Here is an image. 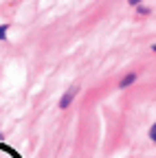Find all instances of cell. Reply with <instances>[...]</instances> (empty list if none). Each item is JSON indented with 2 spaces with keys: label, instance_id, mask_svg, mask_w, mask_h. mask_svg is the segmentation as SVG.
Instances as JSON below:
<instances>
[{
  "label": "cell",
  "instance_id": "cell-2",
  "mask_svg": "<svg viewBox=\"0 0 156 158\" xmlns=\"http://www.w3.org/2000/svg\"><path fill=\"white\" fill-rule=\"evenodd\" d=\"M134 81H136V75H134V73H130V75H125L121 81H119V88H128V86H132Z\"/></svg>",
  "mask_w": 156,
  "mask_h": 158
},
{
  "label": "cell",
  "instance_id": "cell-4",
  "mask_svg": "<svg viewBox=\"0 0 156 158\" xmlns=\"http://www.w3.org/2000/svg\"><path fill=\"white\" fill-rule=\"evenodd\" d=\"M150 138H152V141L156 143V123H154V125L150 127Z\"/></svg>",
  "mask_w": 156,
  "mask_h": 158
},
{
  "label": "cell",
  "instance_id": "cell-6",
  "mask_svg": "<svg viewBox=\"0 0 156 158\" xmlns=\"http://www.w3.org/2000/svg\"><path fill=\"white\" fill-rule=\"evenodd\" d=\"M128 2H130V5L134 7V5H139V2H143V0H128Z\"/></svg>",
  "mask_w": 156,
  "mask_h": 158
},
{
  "label": "cell",
  "instance_id": "cell-7",
  "mask_svg": "<svg viewBox=\"0 0 156 158\" xmlns=\"http://www.w3.org/2000/svg\"><path fill=\"white\" fill-rule=\"evenodd\" d=\"M152 51H154V53H156V44H154V46H152Z\"/></svg>",
  "mask_w": 156,
  "mask_h": 158
},
{
  "label": "cell",
  "instance_id": "cell-5",
  "mask_svg": "<svg viewBox=\"0 0 156 158\" xmlns=\"http://www.w3.org/2000/svg\"><path fill=\"white\" fill-rule=\"evenodd\" d=\"M139 13H143V15H147V13H150V9H147V7H139Z\"/></svg>",
  "mask_w": 156,
  "mask_h": 158
},
{
  "label": "cell",
  "instance_id": "cell-3",
  "mask_svg": "<svg viewBox=\"0 0 156 158\" xmlns=\"http://www.w3.org/2000/svg\"><path fill=\"white\" fill-rule=\"evenodd\" d=\"M7 31H9V24H0V42L7 40Z\"/></svg>",
  "mask_w": 156,
  "mask_h": 158
},
{
  "label": "cell",
  "instance_id": "cell-1",
  "mask_svg": "<svg viewBox=\"0 0 156 158\" xmlns=\"http://www.w3.org/2000/svg\"><path fill=\"white\" fill-rule=\"evenodd\" d=\"M77 90H79V88H77V86H73V88H70V90H68V92H66V94H64L62 99H60V108H62V110H66V108H68V106L73 103V99H75Z\"/></svg>",
  "mask_w": 156,
  "mask_h": 158
}]
</instances>
